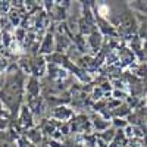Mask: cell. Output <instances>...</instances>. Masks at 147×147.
Returning <instances> with one entry per match:
<instances>
[{
    "instance_id": "6",
    "label": "cell",
    "mask_w": 147,
    "mask_h": 147,
    "mask_svg": "<svg viewBox=\"0 0 147 147\" xmlns=\"http://www.w3.org/2000/svg\"><path fill=\"white\" fill-rule=\"evenodd\" d=\"M18 147H35V144H32L27 137H21L18 138Z\"/></svg>"
},
{
    "instance_id": "7",
    "label": "cell",
    "mask_w": 147,
    "mask_h": 147,
    "mask_svg": "<svg viewBox=\"0 0 147 147\" xmlns=\"http://www.w3.org/2000/svg\"><path fill=\"white\" fill-rule=\"evenodd\" d=\"M7 127V119H3V118H0V131H3L5 128Z\"/></svg>"
},
{
    "instance_id": "5",
    "label": "cell",
    "mask_w": 147,
    "mask_h": 147,
    "mask_svg": "<svg viewBox=\"0 0 147 147\" xmlns=\"http://www.w3.org/2000/svg\"><path fill=\"white\" fill-rule=\"evenodd\" d=\"M88 41L91 43V46L94 47V49H97L100 46V43H102V38H100V35L97 34V32H93L91 35H90V38H88Z\"/></svg>"
},
{
    "instance_id": "1",
    "label": "cell",
    "mask_w": 147,
    "mask_h": 147,
    "mask_svg": "<svg viewBox=\"0 0 147 147\" xmlns=\"http://www.w3.org/2000/svg\"><path fill=\"white\" fill-rule=\"evenodd\" d=\"M55 50V38L52 34H46V37L43 38V43L40 46V53L41 55H49Z\"/></svg>"
},
{
    "instance_id": "4",
    "label": "cell",
    "mask_w": 147,
    "mask_h": 147,
    "mask_svg": "<svg viewBox=\"0 0 147 147\" xmlns=\"http://www.w3.org/2000/svg\"><path fill=\"white\" fill-rule=\"evenodd\" d=\"M40 91V87H38V81H37V78L31 77L28 80V84H27V93L31 96V97H35L37 94H38Z\"/></svg>"
},
{
    "instance_id": "2",
    "label": "cell",
    "mask_w": 147,
    "mask_h": 147,
    "mask_svg": "<svg viewBox=\"0 0 147 147\" xmlns=\"http://www.w3.org/2000/svg\"><path fill=\"white\" fill-rule=\"evenodd\" d=\"M19 124L24 127V128H30L32 125V115L30 112V107L27 106H24L21 109V113H19Z\"/></svg>"
},
{
    "instance_id": "3",
    "label": "cell",
    "mask_w": 147,
    "mask_h": 147,
    "mask_svg": "<svg viewBox=\"0 0 147 147\" xmlns=\"http://www.w3.org/2000/svg\"><path fill=\"white\" fill-rule=\"evenodd\" d=\"M71 116H72V112L65 106H59V107H56L53 110V118H56L59 121H65V119H68Z\"/></svg>"
}]
</instances>
